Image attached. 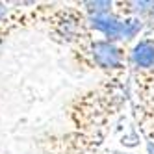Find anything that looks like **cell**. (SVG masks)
Here are the masks:
<instances>
[{"instance_id":"cell-1","label":"cell","mask_w":154,"mask_h":154,"mask_svg":"<svg viewBox=\"0 0 154 154\" xmlns=\"http://www.w3.org/2000/svg\"><path fill=\"white\" fill-rule=\"evenodd\" d=\"M130 102L128 72L102 76L100 82L76 93L65 104V121L71 130L87 136H109L115 119Z\"/></svg>"},{"instance_id":"cell-2","label":"cell","mask_w":154,"mask_h":154,"mask_svg":"<svg viewBox=\"0 0 154 154\" xmlns=\"http://www.w3.org/2000/svg\"><path fill=\"white\" fill-rule=\"evenodd\" d=\"M130 47L104 37L93 35L87 41L69 48V60L80 71H98L102 76L128 72Z\"/></svg>"},{"instance_id":"cell-3","label":"cell","mask_w":154,"mask_h":154,"mask_svg":"<svg viewBox=\"0 0 154 154\" xmlns=\"http://www.w3.org/2000/svg\"><path fill=\"white\" fill-rule=\"evenodd\" d=\"M43 30L52 43L67 50L95 35L89 26V17L76 2H56L43 24Z\"/></svg>"},{"instance_id":"cell-4","label":"cell","mask_w":154,"mask_h":154,"mask_svg":"<svg viewBox=\"0 0 154 154\" xmlns=\"http://www.w3.org/2000/svg\"><path fill=\"white\" fill-rule=\"evenodd\" d=\"M130 104H141L154 97V35L145 30L128 50Z\"/></svg>"},{"instance_id":"cell-5","label":"cell","mask_w":154,"mask_h":154,"mask_svg":"<svg viewBox=\"0 0 154 154\" xmlns=\"http://www.w3.org/2000/svg\"><path fill=\"white\" fill-rule=\"evenodd\" d=\"M108 136H87L74 130L45 132L35 137L39 154H100Z\"/></svg>"},{"instance_id":"cell-6","label":"cell","mask_w":154,"mask_h":154,"mask_svg":"<svg viewBox=\"0 0 154 154\" xmlns=\"http://www.w3.org/2000/svg\"><path fill=\"white\" fill-rule=\"evenodd\" d=\"M132 109H134V119L141 136L147 143H154V97L147 102L132 104Z\"/></svg>"},{"instance_id":"cell-7","label":"cell","mask_w":154,"mask_h":154,"mask_svg":"<svg viewBox=\"0 0 154 154\" xmlns=\"http://www.w3.org/2000/svg\"><path fill=\"white\" fill-rule=\"evenodd\" d=\"M11 8H13V2H4V0H0V20L11 11Z\"/></svg>"},{"instance_id":"cell-8","label":"cell","mask_w":154,"mask_h":154,"mask_svg":"<svg viewBox=\"0 0 154 154\" xmlns=\"http://www.w3.org/2000/svg\"><path fill=\"white\" fill-rule=\"evenodd\" d=\"M106 154H136V152H130V150H121V149H109V150H106Z\"/></svg>"},{"instance_id":"cell-9","label":"cell","mask_w":154,"mask_h":154,"mask_svg":"<svg viewBox=\"0 0 154 154\" xmlns=\"http://www.w3.org/2000/svg\"><path fill=\"white\" fill-rule=\"evenodd\" d=\"M147 30H149V32H150V34L154 35V28H147Z\"/></svg>"},{"instance_id":"cell-10","label":"cell","mask_w":154,"mask_h":154,"mask_svg":"<svg viewBox=\"0 0 154 154\" xmlns=\"http://www.w3.org/2000/svg\"><path fill=\"white\" fill-rule=\"evenodd\" d=\"M100 154H106V149H104V150H102V152H100Z\"/></svg>"}]
</instances>
